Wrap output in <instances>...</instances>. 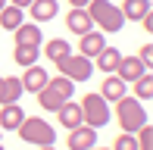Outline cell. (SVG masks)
<instances>
[{
  "label": "cell",
  "instance_id": "1",
  "mask_svg": "<svg viewBox=\"0 0 153 150\" xmlns=\"http://www.w3.org/2000/svg\"><path fill=\"white\" fill-rule=\"evenodd\" d=\"M85 10H88V16H91V22L100 25V31H106V35L122 31L125 16H122V10L116 3H109V0H88Z\"/></svg>",
  "mask_w": 153,
  "mask_h": 150
},
{
  "label": "cell",
  "instance_id": "2",
  "mask_svg": "<svg viewBox=\"0 0 153 150\" xmlns=\"http://www.w3.org/2000/svg\"><path fill=\"white\" fill-rule=\"evenodd\" d=\"M16 131H19V138H22L25 144H34V147L56 144V128H53L50 122H44L41 116H25Z\"/></svg>",
  "mask_w": 153,
  "mask_h": 150
},
{
  "label": "cell",
  "instance_id": "3",
  "mask_svg": "<svg viewBox=\"0 0 153 150\" xmlns=\"http://www.w3.org/2000/svg\"><path fill=\"white\" fill-rule=\"evenodd\" d=\"M116 119H119V125H122V131H128V134H134L141 125H147V110H144V103L137 97H119L116 100Z\"/></svg>",
  "mask_w": 153,
  "mask_h": 150
},
{
  "label": "cell",
  "instance_id": "4",
  "mask_svg": "<svg viewBox=\"0 0 153 150\" xmlns=\"http://www.w3.org/2000/svg\"><path fill=\"white\" fill-rule=\"evenodd\" d=\"M81 119H85V125H91V128H103L109 122V100H103L100 97V91L97 94H85L81 97Z\"/></svg>",
  "mask_w": 153,
  "mask_h": 150
},
{
  "label": "cell",
  "instance_id": "5",
  "mask_svg": "<svg viewBox=\"0 0 153 150\" xmlns=\"http://www.w3.org/2000/svg\"><path fill=\"white\" fill-rule=\"evenodd\" d=\"M56 69H59V75H66L72 81H88L94 75V59L81 56V53H69L56 63Z\"/></svg>",
  "mask_w": 153,
  "mask_h": 150
},
{
  "label": "cell",
  "instance_id": "6",
  "mask_svg": "<svg viewBox=\"0 0 153 150\" xmlns=\"http://www.w3.org/2000/svg\"><path fill=\"white\" fill-rule=\"evenodd\" d=\"M144 72H150V69H147V66H144V63H141V59H137V56H122L113 75H119V78L125 81V85H134V81L141 78Z\"/></svg>",
  "mask_w": 153,
  "mask_h": 150
},
{
  "label": "cell",
  "instance_id": "7",
  "mask_svg": "<svg viewBox=\"0 0 153 150\" xmlns=\"http://www.w3.org/2000/svg\"><path fill=\"white\" fill-rule=\"evenodd\" d=\"M66 28L72 31V35H88V31H94V22H91V16H88V10L85 6H72L69 10V16H66Z\"/></svg>",
  "mask_w": 153,
  "mask_h": 150
},
{
  "label": "cell",
  "instance_id": "8",
  "mask_svg": "<svg viewBox=\"0 0 153 150\" xmlns=\"http://www.w3.org/2000/svg\"><path fill=\"white\" fill-rule=\"evenodd\" d=\"M66 144H69V150H91V147L97 144V128H91V125H78V128H72Z\"/></svg>",
  "mask_w": 153,
  "mask_h": 150
},
{
  "label": "cell",
  "instance_id": "9",
  "mask_svg": "<svg viewBox=\"0 0 153 150\" xmlns=\"http://www.w3.org/2000/svg\"><path fill=\"white\" fill-rule=\"evenodd\" d=\"M13 35H16V47H41V44H44V35H41V25L38 22H31V25L22 22Z\"/></svg>",
  "mask_w": 153,
  "mask_h": 150
},
{
  "label": "cell",
  "instance_id": "10",
  "mask_svg": "<svg viewBox=\"0 0 153 150\" xmlns=\"http://www.w3.org/2000/svg\"><path fill=\"white\" fill-rule=\"evenodd\" d=\"M19 81H22V88H25L28 94H38L41 88L50 81V75H47V69H41V66L34 63V66H25V75H22Z\"/></svg>",
  "mask_w": 153,
  "mask_h": 150
},
{
  "label": "cell",
  "instance_id": "11",
  "mask_svg": "<svg viewBox=\"0 0 153 150\" xmlns=\"http://www.w3.org/2000/svg\"><path fill=\"white\" fill-rule=\"evenodd\" d=\"M56 116H59V125L62 128H78V125H85V119H81V106L75 103V100H66V103L56 110Z\"/></svg>",
  "mask_w": 153,
  "mask_h": 150
},
{
  "label": "cell",
  "instance_id": "12",
  "mask_svg": "<svg viewBox=\"0 0 153 150\" xmlns=\"http://www.w3.org/2000/svg\"><path fill=\"white\" fill-rule=\"evenodd\" d=\"M22 94H25V88H22V81H19L16 75L0 78V106H3V103H19Z\"/></svg>",
  "mask_w": 153,
  "mask_h": 150
},
{
  "label": "cell",
  "instance_id": "13",
  "mask_svg": "<svg viewBox=\"0 0 153 150\" xmlns=\"http://www.w3.org/2000/svg\"><path fill=\"white\" fill-rule=\"evenodd\" d=\"M22 119H25V113L19 103H3V110H0V128L3 131H16L22 125Z\"/></svg>",
  "mask_w": 153,
  "mask_h": 150
},
{
  "label": "cell",
  "instance_id": "14",
  "mask_svg": "<svg viewBox=\"0 0 153 150\" xmlns=\"http://www.w3.org/2000/svg\"><path fill=\"white\" fill-rule=\"evenodd\" d=\"M106 47V41H103V31H88V35H81L78 41V50H81V56H88V59H94L97 53Z\"/></svg>",
  "mask_w": 153,
  "mask_h": 150
},
{
  "label": "cell",
  "instance_id": "15",
  "mask_svg": "<svg viewBox=\"0 0 153 150\" xmlns=\"http://www.w3.org/2000/svg\"><path fill=\"white\" fill-rule=\"evenodd\" d=\"M28 13H31L34 22H50V19H56L59 3H56V0H34V3L28 6Z\"/></svg>",
  "mask_w": 153,
  "mask_h": 150
},
{
  "label": "cell",
  "instance_id": "16",
  "mask_svg": "<svg viewBox=\"0 0 153 150\" xmlns=\"http://www.w3.org/2000/svg\"><path fill=\"white\" fill-rule=\"evenodd\" d=\"M94 59H97V69H100L103 75H113L116 66H119V59H122V50L119 47H103Z\"/></svg>",
  "mask_w": 153,
  "mask_h": 150
},
{
  "label": "cell",
  "instance_id": "17",
  "mask_svg": "<svg viewBox=\"0 0 153 150\" xmlns=\"http://www.w3.org/2000/svg\"><path fill=\"white\" fill-rule=\"evenodd\" d=\"M22 22H25V10H19V6H13V3H6L3 10H0V28L16 31Z\"/></svg>",
  "mask_w": 153,
  "mask_h": 150
},
{
  "label": "cell",
  "instance_id": "18",
  "mask_svg": "<svg viewBox=\"0 0 153 150\" xmlns=\"http://www.w3.org/2000/svg\"><path fill=\"white\" fill-rule=\"evenodd\" d=\"M38 103H41V110H47V113H56L62 103H66V97H62L59 91H53L50 85H44L38 91Z\"/></svg>",
  "mask_w": 153,
  "mask_h": 150
},
{
  "label": "cell",
  "instance_id": "19",
  "mask_svg": "<svg viewBox=\"0 0 153 150\" xmlns=\"http://www.w3.org/2000/svg\"><path fill=\"white\" fill-rule=\"evenodd\" d=\"M119 10H122V16L128 19V22H141V19L150 13V0H125Z\"/></svg>",
  "mask_w": 153,
  "mask_h": 150
},
{
  "label": "cell",
  "instance_id": "20",
  "mask_svg": "<svg viewBox=\"0 0 153 150\" xmlns=\"http://www.w3.org/2000/svg\"><path fill=\"white\" fill-rule=\"evenodd\" d=\"M100 97L103 100H119V97H125V81L119 78V75H106V78H103V88H100Z\"/></svg>",
  "mask_w": 153,
  "mask_h": 150
},
{
  "label": "cell",
  "instance_id": "21",
  "mask_svg": "<svg viewBox=\"0 0 153 150\" xmlns=\"http://www.w3.org/2000/svg\"><path fill=\"white\" fill-rule=\"evenodd\" d=\"M44 53H47V59L59 63L62 56H69V53H72V47H69V41H62V38H53V41H47V44H44Z\"/></svg>",
  "mask_w": 153,
  "mask_h": 150
},
{
  "label": "cell",
  "instance_id": "22",
  "mask_svg": "<svg viewBox=\"0 0 153 150\" xmlns=\"http://www.w3.org/2000/svg\"><path fill=\"white\" fill-rule=\"evenodd\" d=\"M47 85H50L53 91H59L66 100H72V94H75V81L66 78V75H50V81H47Z\"/></svg>",
  "mask_w": 153,
  "mask_h": 150
},
{
  "label": "cell",
  "instance_id": "23",
  "mask_svg": "<svg viewBox=\"0 0 153 150\" xmlns=\"http://www.w3.org/2000/svg\"><path fill=\"white\" fill-rule=\"evenodd\" d=\"M38 53H41V47H16L13 59L25 69V66H34V63H38Z\"/></svg>",
  "mask_w": 153,
  "mask_h": 150
},
{
  "label": "cell",
  "instance_id": "24",
  "mask_svg": "<svg viewBox=\"0 0 153 150\" xmlns=\"http://www.w3.org/2000/svg\"><path fill=\"white\" fill-rule=\"evenodd\" d=\"M134 97H137V100H150V97H153V75H150V72H144L141 78L134 81Z\"/></svg>",
  "mask_w": 153,
  "mask_h": 150
},
{
  "label": "cell",
  "instance_id": "25",
  "mask_svg": "<svg viewBox=\"0 0 153 150\" xmlns=\"http://www.w3.org/2000/svg\"><path fill=\"white\" fill-rule=\"evenodd\" d=\"M134 141H137V150H153V125H141L134 131Z\"/></svg>",
  "mask_w": 153,
  "mask_h": 150
},
{
  "label": "cell",
  "instance_id": "26",
  "mask_svg": "<svg viewBox=\"0 0 153 150\" xmlns=\"http://www.w3.org/2000/svg\"><path fill=\"white\" fill-rule=\"evenodd\" d=\"M113 150H137V141H134V134H128V131H122L119 138L113 141Z\"/></svg>",
  "mask_w": 153,
  "mask_h": 150
},
{
  "label": "cell",
  "instance_id": "27",
  "mask_svg": "<svg viewBox=\"0 0 153 150\" xmlns=\"http://www.w3.org/2000/svg\"><path fill=\"white\" fill-rule=\"evenodd\" d=\"M137 59H141L147 69H153V44H144V47H141V53H137Z\"/></svg>",
  "mask_w": 153,
  "mask_h": 150
},
{
  "label": "cell",
  "instance_id": "28",
  "mask_svg": "<svg viewBox=\"0 0 153 150\" xmlns=\"http://www.w3.org/2000/svg\"><path fill=\"white\" fill-rule=\"evenodd\" d=\"M141 28H144V31H153V10H150L147 16L141 19Z\"/></svg>",
  "mask_w": 153,
  "mask_h": 150
},
{
  "label": "cell",
  "instance_id": "29",
  "mask_svg": "<svg viewBox=\"0 0 153 150\" xmlns=\"http://www.w3.org/2000/svg\"><path fill=\"white\" fill-rule=\"evenodd\" d=\"M10 3H13V6H19V10H28L34 0H10Z\"/></svg>",
  "mask_w": 153,
  "mask_h": 150
},
{
  "label": "cell",
  "instance_id": "30",
  "mask_svg": "<svg viewBox=\"0 0 153 150\" xmlns=\"http://www.w3.org/2000/svg\"><path fill=\"white\" fill-rule=\"evenodd\" d=\"M72 6H88V0H69Z\"/></svg>",
  "mask_w": 153,
  "mask_h": 150
},
{
  "label": "cell",
  "instance_id": "31",
  "mask_svg": "<svg viewBox=\"0 0 153 150\" xmlns=\"http://www.w3.org/2000/svg\"><path fill=\"white\" fill-rule=\"evenodd\" d=\"M38 150H56V147H53V144H47V147H38Z\"/></svg>",
  "mask_w": 153,
  "mask_h": 150
},
{
  "label": "cell",
  "instance_id": "32",
  "mask_svg": "<svg viewBox=\"0 0 153 150\" xmlns=\"http://www.w3.org/2000/svg\"><path fill=\"white\" fill-rule=\"evenodd\" d=\"M91 150H113V147H97V144H94V147H91Z\"/></svg>",
  "mask_w": 153,
  "mask_h": 150
},
{
  "label": "cell",
  "instance_id": "33",
  "mask_svg": "<svg viewBox=\"0 0 153 150\" xmlns=\"http://www.w3.org/2000/svg\"><path fill=\"white\" fill-rule=\"evenodd\" d=\"M6 3H10V0H0V10H3V6H6Z\"/></svg>",
  "mask_w": 153,
  "mask_h": 150
}]
</instances>
